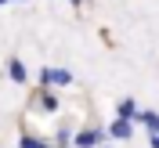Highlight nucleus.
Listing matches in <instances>:
<instances>
[{
  "label": "nucleus",
  "instance_id": "f257e3e1",
  "mask_svg": "<svg viewBox=\"0 0 159 148\" xmlns=\"http://www.w3.org/2000/svg\"><path fill=\"white\" fill-rule=\"evenodd\" d=\"M101 137H105V134H101L98 127H94V130H80V134H76V145L80 148H94V145H101Z\"/></svg>",
  "mask_w": 159,
  "mask_h": 148
},
{
  "label": "nucleus",
  "instance_id": "423d86ee",
  "mask_svg": "<svg viewBox=\"0 0 159 148\" xmlns=\"http://www.w3.org/2000/svg\"><path fill=\"white\" fill-rule=\"evenodd\" d=\"M134 116H138V109H134V101H123V105H119V119H134Z\"/></svg>",
  "mask_w": 159,
  "mask_h": 148
},
{
  "label": "nucleus",
  "instance_id": "39448f33",
  "mask_svg": "<svg viewBox=\"0 0 159 148\" xmlns=\"http://www.w3.org/2000/svg\"><path fill=\"white\" fill-rule=\"evenodd\" d=\"M7 69H11V79H15V83H25V69H22V61H18V58H11Z\"/></svg>",
  "mask_w": 159,
  "mask_h": 148
},
{
  "label": "nucleus",
  "instance_id": "6e6552de",
  "mask_svg": "<svg viewBox=\"0 0 159 148\" xmlns=\"http://www.w3.org/2000/svg\"><path fill=\"white\" fill-rule=\"evenodd\" d=\"M148 137H152V148H159V134H148Z\"/></svg>",
  "mask_w": 159,
  "mask_h": 148
},
{
  "label": "nucleus",
  "instance_id": "1a4fd4ad",
  "mask_svg": "<svg viewBox=\"0 0 159 148\" xmlns=\"http://www.w3.org/2000/svg\"><path fill=\"white\" fill-rule=\"evenodd\" d=\"M72 4H83V0H72Z\"/></svg>",
  "mask_w": 159,
  "mask_h": 148
},
{
  "label": "nucleus",
  "instance_id": "7ed1b4c3",
  "mask_svg": "<svg viewBox=\"0 0 159 148\" xmlns=\"http://www.w3.org/2000/svg\"><path fill=\"white\" fill-rule=\"evenodd\" d=\"M134 119H141V123L148 127V134H159V116H156V112H138Z\"/></svg>",
  "mask_w": 159,
  "mask_h": 148
},
{
  "label": "nucleus",
  "instance_id": "20e7f679",
  "mask_svg": "<svg viewBox=\"0 0 159 148\" xmlns=\"http://www.w3.org/2000/svg\"><path fill=\"white\" fill-rule=\"evenodd\" d=\"M112 137H123V141L130 137V119H116L112 123Z\"/></svg>",
  "mask_w": 159,
  "mask_h": 148
},
{
  "label": "nucleus",
  "instance_id": "0eeeda50",
  "mask_svg": "<svg viewBox=\"0 0 159 148\" xmlns=\"http://www.w3.org/2000/svg\"><path fill=\"white\" fill-rule=\"evenodd\" d=\"M22 148H47L43 141H36V137H22Z\"/></svg>",
  "mask_w": 159,
  "mask_h": 148
},
{
  "label": "nucleus",
  "instance_id": "f03ea898",
  "mask_svg": "<svg viewBox=\"0 0 159 148\" xmlns=\"http://www.w3.org/2000/svg\"><path fill=\"white\" fill-rule=\"evenodd\" d=\"M43 83H58V87H69V83H72V72H69V69H47V72H43Z\"/></svg>",
  "mask_w": 159,
  "mask_h": 148
}]
</instances>
